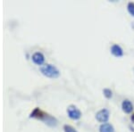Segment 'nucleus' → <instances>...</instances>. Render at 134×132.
<instances>
[{"label": "nucleus", "mask_w": 134, "mask_h": 132, "mask_svg": "<svg viewBox=\"0 0 134 132\" xmlns=\"http://www.w3.org/2000/svg\"><path fill=\"white\" fill-rule=\"evenodd\" d=\"M64 132H78L72 126L68 125V124L64 125Z\"/></svg>", "instance_id": "11"}, {"label": "nucleus", "mask_w": 134, "mask_h": 132, "mask_svg": "<svg viewBox=\"0 0 134 132\" xmlns=\"http://www.w3.org/2000/svg\"><path fill=\"white\" fill-rule=\"evenodd\" d=\"M31 60L36 65H38V66L41 67L42 65H44L45 55H43L41 52H35L31 56Z\"/></svg>", "instance_id": "5"}, {"label": "nucleus", "mask_w": 134, "mask_h": 132, "mask_svg": "<svg viewBox=\"0 0 134 132\" xmlns=\"http://www.w3.org/2000/svg\"><path fill=\"white\" fill-rule=\"evenodd\" d=\"M30 118H35V119H38V120H42L45 124L49 127H55L58 122L55 117L47 113V112H43L40 108H35V109L31 112V114H30Z\"/></svg>", "instance_id": "1"}, {"label": "nucleus", "mask_w": 134, "mask_h": 132, "mask_svg": "<svg viewBox=\"0 0 134 132\" xmlns=\"http://www.w3.org/2000/svg\"><path fill=\"white\" fill-rule=\"evenodd\" d=\"M40 72L47 78H50V79H57L60 76V71L53 64H44L40 67Z\"/></svg>", "instance_id": "2"}, {"label": "nucleus", "mask_w": 134, "mask_h": 132, "mask_svg": "<svg viewBox=\"0 0 134 132\" xmlns=\"http://www.w3.org/2000/svg\"><path fill=\"white\" fill-rule=\"evenodd\" d=\"M127 10H128L129 14L131 16L134 17V3L133 2H129L128 5H127Z\"/></svg>", "instance_id": "10"}, {"label": "nucleus", "mask_w": 134, "mask_h": 132, "mask_svg": "<svg viewBox=\"0 0 134 132\" xmlns=\"http://www.w3.org/2000/svg\"><path fill=\"white\" fill-rule=\"evenodd\" d=\"M96 120H98V122L103 123H107L108 122L109 120V117H110V112L107 109L104 108V109H101L100 111H98L96 113Z\"/></svg>", "instance_id": "4"}, {"label": "nucleus", "mask_w": 134, "mask_h": 132, "mask_svg": "<svg viewBox=\"0 0 134 132\" xmlns=\"http://www.w3.org/2000/svg\"><path fill=\"white\" fill-rule=\"evenodd\" d=\"M111 54L115 57H122L124 55V50L121 46L114 44L111 47Z\"/></svg>", "instance_id": "7"}, {"label": "nucleus", "mask_w": 134, "mask_h": 132, "mask_svg": "<svg viewBox=\"0 0 134 132\" xmlns=\"http://www.w3.org/2000/svg\"><path fill=\"white\" fill-rule=\"evenodd\" d=\"M131 122H132V123L134 124V113L131 114Z\"/></svg>", "instance_id": "12"}, {"label": "nucleus", "mask_w": 134, "mask_h": 132, "mask_svg": "<svg viewBox=\"0 0 134 132\" xmlns=\"http://www.w3.org/2000/svg\"><path fill=\"white\" fill-rule=\"evenodd\" d=\"M122 109L125 113H131L133 111V105L128 99H125L122 103Z\"/></svg>", "instance_id": "6"}, {"label": "nucleus", "mask_w": 134, "mask_h": 132, "mask_svg": "<svg viewBox=\"0 0 134 132\" xmlns=\"http://www.w3.org/2000/svg\"><path fill=\"white\" fill-rule=\"evenodd\" d=\"M67 114H68L69 118L74 120H79L81 117V112L80 111L75 105H69V106L67 107Z\"/></svg>", "instance_id": "3"}, {"label": "nucleus", "mask_w": 134, "mask_h": 132, "mask_svg": "<svg viewBox=\"0 0 134 132\" xmlns=\"http://www.w3.org/2000/svg\"><path fill=\"white\" fill-rule=\"evenodd\" d=\"M99 132H114V128L110 123H103L99 127Z\"/></svg>", "instance_id": "8"}, {"label": "nucleus", "mask_w": 134, "mask_h": 132, "mask_svg": "<svg viewBox=\"0 0 134 132\" xmlns=\"http://www.w3.org/2000/svg\"><path fill=\"white\" fill-rule=\"evenodd\" d=\"M103 94H104V96H105V98H107V99H111L112 96H113V92H112V90L109 89V88H104Z\"/></svg>", "instance_id": "9"}]
</instances>
